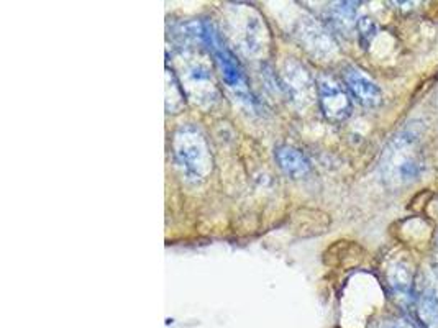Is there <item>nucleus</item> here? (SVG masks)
I'll return each instance as SVG.
<instances>
[{
  "label": "nucleus",
  "instance_id": "11",
  "mask_svg": "<svg viewBox=\"0 0 438 328\" xmlns=\"http://www.w3.org/2000/svg\"><path fill=\"white\" fill-rule=\"evenodd\" d=\"M387 282L392 295L396 297L399 304L409 305L417 299L414 287V274L409 264L402 263V261L392 264L387 271Z\"/></svg>",
  "mask_w": 438,
  "mask_h": 328
},
{
  "label": "nucleus",
  "instance_id": "8",
  "mask_svg": "<svg viewBox=\"0 0 438 328\" xmlns=\"http://www.w3.org/2000/svg\"><path fill=\"white\" fill-rule=\"evenodd\" d=\"M184 79H182V89H187L189 95L199 104L210 102L217 99V89L212 81L210 69L202 61H192L184 66Z\"/></svg>",
  "mask_w": 438,
  "mask_h": 328
},
{
  "label": "nucleus",
  "instance_id": "15",
  "mask_svg": "<svg viewBox=\"0 0 438 328\" xmlns=\"http://www.w3.org/2000/svg\"><path fill=\"white\" fill-rule=\"evenodd\" d=\"M437 248H438V237H437Z\"/></svg>",
  "mask_w": 438,
  "mask_h": 328
},
{
  "label": "nucleus",
  "instance_id": "7",
  "mask_svg": "<svg viewBox=\"0 0 438 328\" xmlns=\"http://www.w3.org/2000/svg\"><path fill=\"white\" fill-rule=\"evenodd\" d=\"M294 35L310 55L320 57V60H328L337 55L338 46L332 33L312 17L299 19Z\"/></svg>",
  "mask_w": 438,
  "mask_h": 328
},
{
  "label": "nucleus",
  "instance_id": "5",
  "mask_svg": "<svg viewBox=\"0 0 438 328\" xmlns=\"http://www.w3.org/2000/svg\"><path fill=\"white\" fill-rule=\"evenodd\" d=\"M283 87L288 92L290 102L297 109H306L314 102L317 95V82L310 73L301 63L288 60L281 71Z\"/></svg>",
  "mask_w": 438,
  "mask_h": 328
},
{
  "label": "nucleus",
  "instance_id": "1",
  "mask_svg": "<svg viewBox=\"0 0 438 328\" xmlns=\"http://www.w3.org/2000/svg\"><path fill=\"white\" fill-rule=\"evenodd\" d=\"M422 130L415 127V123H409L394 140L384 149L379 171L383 181L389 188H402L420 179L423 174L426 164H423L422 146Z\"/></svg>",
  "mask_w": 438,
  "mask_h": 328
},
{
  "label": "nucleus",
  "instance_id": "10",
  "mask_svg": "<svg viewBox=\"0 0 438 328\" xmlns=\"http://www.w3.org/2000/svg\"><path fill=\"white\" fill-rule=\"evenodd\" d=\"M417 313L427 328L438 327V273L428 274L417 295Z\"/></svg>",
  "mask_w": 438,
  "mask_h": 328
},
{
  "label": "nucleus",
  "instance_id": "2",
  "mask_svg": "<svg viewBox=\"0 0 438 328\" xmlns=\"http://www.w3.org/2000/svg\"><path fill=\"white\" fill-rule=\"evenodd\" d=\"M173 154L182 177L189 184H202L212 174V152H210L207 136L199 127L187 123L174 131Z\"/></svg>",
  "mask_w": 438,
  "mask_h": 328
},
{
  "label": "nucleus",
  "instance_id": "9",
  "mask_svg": "<svg viewBox=\"0 0 438 328\" xmlns=\"http://www.w3.org/2000/svg\"><path fill=\"white\" fill-rule=\"evenodd\" d=\"M345 84L350 91L353 99H356L363 107L373 109L381 104L383 94L378 84L369 76H366L363 71L358 68H350L345 71Z\"/></svg>",
  "mask_w": 438,
  "mask_h": 328
},
{
  "label": "nucleus",
  "instance_id": "12",
  "mask_svg": "<svg viewBox=\"0 0 438 328\" xmlns=\"http://www.w3.org/2000/svg\"><path fill=\"white\" fill-rule=\"evenodd\" d=\"M276 161L286 174L299 179L310 172V163L299 149L289 145H281L276 148Z\"/></svg>",
  "mask_w": 438,
  "mask_h": 328
},
{
  "label": "nucleus",
  "instance_id": "6",
  "mask_svg": "<svg viewBox=\"0 0 438 328\" xmlns=\"http://www.w3.org/2000/svg\"><path fill=\"white\" fill-rule=\"evenodd\" d=\"M317 97L322 112L330 122H343L351 115L350 95L333 78L320 76L317 79Z\"/></svg>",
  "mask_w": 438,
  "mask_h": 328
},
{
  "label": "nucleus",
  "instance_id": "3",
  "mask_svg": "<svg viewBox=\"0 0 438 328\" xmlns=\"http://www.w3.org/2000/svg\"><path fill=\"white\" fill-rule=\"evenodd\" d=\"M227 24L235 44L247 56L254 57L268 48V28L252 7L231 6L227 10Z\"/></svg>",
  "mask_w": 438,
  "mask_h": 328
},
{
  "label": "nucleus",
  "instance_id": "14",
  "mask_svg": "<svg viewBox=\"0 0 438 328\" xmlns=\"http://www.w3.org/2000/svg\"><path fill=\"white\" fill-rule=\"evenodd\" d=\"M356 28H358L360 39L363 44H369L371 39L376 37V32H378L376 24H374L373 19H369V17H361V19L358 20V25H356Z\"/></svg>",
  "mask_w": 438,
  "mask_h": 328
},
{
  "label": "nucleus",
  "instance_id": "4",
  "mask_svg": "<svg viewBox=\"0 0 438 328\" xmlns=\"http://www.w3.org/2000/svg\"><path fill=\"white\" fill-rule=\"evenodd\" d=\"M200 38L204 39V43L207 44L209 50L212 51L213 57H216L227 87H229L238 99L247 102L248 105H252L253 97L249 94L248 82L247 78H245L243 69H241V66L238 61H236L234 53L222 43V38L220 35L217 33V30L213 28L212 25L204 24L202 28H200Z\"/></svg>",
  "mask_w": 438,
  "mask_h": 328
},
{
  "label": "nucleus",
  "instance_id": "13",
  "mask_svg": "<svg viewBox=\"0 0 438 328\" xmlns=\"http://www.w3.org/2000/svg\"><path fill=\"white\" fill-rule=\"evenodd\" d=\"M358 3L355 2H337L333 3L332 10H330V21L335 26V30L342 32L343 35H348L355 28V25H358L356 21V8Z\"/></svg>",
  "mask_w": 438,
  "mask_h": 328
}]
</instances>
